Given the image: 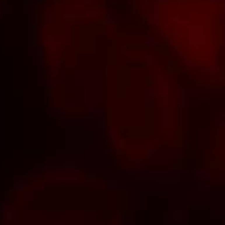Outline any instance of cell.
Returning a JSON list of instances; mask_svg holds the SVG:
<instances>
[{"label": "cell", "instance_id": "cell-26", "mask_svg": "<svg viewBox=\"0 0 225 225\" xmlns=\"http://www.w3.org/2000/svg\"><path fill=\"white\" fill-rule=\"evenodd\" d=\"M107 225H121V220H113V221H110Z\"/></svg>", "mask_w": 225, "mask_h": 225}, {"label": "cell", "instance_id": "cell-20", "mask_svg": "<svg viewBox=\"0 0 225 225\" xmlns=\"http://www.w3.org/2000/svg\"><path fill=\"white\" fill-rule=\"evenodd\" d=\"M106 127H107V119H106V116L102 119H100L98 121V128H102V130H106Z\"/></svg>", "mask_w": 225, "mask_h": 225}, {"label": "cell", "instance_id": "cell-28", "mask_svg": "<svg viewBox=\"0 0 225 225\" xmlns=\"http://www.w3.org/2000/svg\"><path fill=\"white\" fill-rule=\"evenodd\" d=\"M38 3H39V4H41V3H43V0H38Z\"/></svg>", "mask_w": 225, "mask_h": 225}, {"label": "cell", "instance_id": "cell-14", "mask_svg": "<svg viewBox=\"0 0 225 225\" xmlns=\"http://www.w3.org/2000/svg\"><path fill=\"white\" fill-rule=\"evenodd\" d=\"M23 200H34L35 199V193L32 190H23V196H22Z\"/></svg>", "mask_w": 225, "mask_h": 225}, {"label": "cell", "instance_id": "cell-25", "mask_svg": "<svg viewBox=\"0 0 225 225\" xmlns=\"http://www.w3.org/2000/svg\"><path fill=\"white\" fill-rule=\"evenodd\" d=\"M153 60H154V58H153L151 56L146 57V62H148V65H149V66H151V65H153Z\"/></svg>", "mask_w": 225, "mask_h": 225}, {"label": "cell", "instance_id": "cell-23", "mask_svg": "<svg viewBox=\"0 0 225 225\" xmlns=\"http://www.w3.org/2000/svg\"><path fill=\"white\" fill-rule=\"evenodd\" d=\"M43 49H44V48H43V46H38V56H39V58H40L41 60V56H43Z\"/></svg>", "mask_w": 225, "mask_h": 225}, {"label": "cell", "instance_id": "cell-11", "mask_svg": "<svg viewBox=\"0 0 225 225\" xmlns=\"http://www.w3.org/2000/svg\"><path fill=\"white\" fill-rule=\"evenodd\" d=\"M146 97H148V107H153L154 106V89L153 87H149L148 92H146Z\"/></svg>", "mask_w": 225, "mask_h": 225}, {"label": "cell", "instance_id": "cell-4", "mask_svg": "<svg viewBox=\"0 0 225 225\" xmlns=\"http://www.w3.org/2000/svg\"><path fill=\"white\" fill-rule=\"evenodd\" d=\"M161 123L163 128H170L172 125V109L170 106H163L161 113Z\"/></svg>", "mask_w": 225, "mask_h": 225}, {"label": "cell", "instance_id": "cell-7", "mask_svg": "<svg viewBox=\"0 0 225 225\" xmlns=\"http://www.w3.org/2000/svg\"><path fill=\"white\" fill-rule=\"evenodd\" d=\"M25 189V177L23 175L14 173L13 175V190H23Z\"/></svg>", "mask_w": 225, "mask_h": 225}, {"label": "cell", "instance_id": "cell-10", "mask_svg": "<svg viewBox=\"0 0 225 225\" xmlns=\"http://www.w3.org/2000/svg\"><path fill=\"white\" fill-rule=\"evenodd\" d=\"M97 107L98 106H96V105H93V104L86 105L84 109H83V113H84L87 116H88V115H95L96 111H97Z\"/></svg>", "mask_w": 225, "mask_h": 225}, {"label": "cell", "instance_id": "cell-17", "mask_svg": "<svg viewBox=\"0 0 225 225\" xmlns=\"http://www.w3.org/2000/svg\"><path fill=\"white\" fill-rule=\"evenodd\" d=\"M214 125L216 128H220V130H225V119H220V118H215V123Z\"/></svg>", "mask_w": 225, "mask_h": 225}, {"label": "cell", "instance_id": "cell-19", "mask_svg": "<svg viewBox=\"0 0 225 225\" xmlns=\"http://www.w3.org/2000/svg\"><path fill=\"white\" fill-rule=\"evenodd\" d=\"M123 151H124V149H123L122 144H118L116 146H114V148H113L114 155H122V154H123Z\"/></svg>", "mask_w": 225, "mask_h": 225}, {"label": "cell", "instance_id": "cell-22", "mask_svg": "<svg viewBox=\"0 0 225 225\" xmlns=\"http://www.w3.org/2000/svg\"><path fill=\"white\" fill-rule=\"evenodd\" d=\"M146 43H148L149 46H157V44H158V41H157V39H155V38H153V36H148V39H146Z\"/></svg>", "mask_w": 225, "mask_h": 225}, {"label": "cell", "instance_id": "cell-24", "mask_svg": "<svg viewBox=\"0 0 225 225\" xmlns=\"http://www.w3.org/2000/svg\"><path fill=\"white\" fill-rule=\"evenodd\" d=\"M167 130H168V133H167V136H168V139H172V136H173V131H172V127L167 128Z\"/></svg>", "mask_w": 225, "mask_h": 225}, {"label": "cell", "instance_id": "cell-5", "mask_svg": "<svg viewBox=\"0 0 225 225\" xmlns=\"http://www.w3.org/2000/svg\"><path fill=\"white\" fill-rule=\"evenodd\" d=\"M106 136H107V144L111 148H114V146H116L119 144V135H118V130L115 127L106 128Z\"/></svg>", "mask_w": 225, "mask_h": 225}, {"label": "cell", "instance_id": "cell-16", "mask_svg": "<svg viewBox=\"0 0 225 225\" xmlns=\"http://www.w3.org/2000/svg\"><path fill=\"white\" fill-rule=\"evenodd\" d=\"M105 113H106V109L102 107V106H100V107H97V111H96V114L93 116L97 119V121H100V119L105 118Z\"/></svg>", "mask_w": 225, "mask_h": 225}, {"label": "cell", "instance_id": "cell-2", "mask_svg": "<svg viewBox=\"0 0 225 225\" xmlns=\"http://www.w3.org/2000/svg\"><path fill=\"white\" fill-rule=\"evenodd\" d=\"M62 127L65 128H88L87 118H69L62 121Z\"/></svg>", "mask_w": 225, "mask_h": 225}, {"label": "cell", "instance_id": "cell-6", "mask_svg": "<svg viewBox=\"0 0 225 225\" xmlns=\"http://www.w3.org/2000/svg\"><path fill=\"white\" fill-rule=\"evenodd\" d=\"M106 144H107L106 130L98 128V130H97V135H96V146H97V149L104 150L105 148H106Z\"/></svg>", "mask_w": 225, "mask_h": 225}, {"label": "cell", "instance_id": "cell-12", "mask_svg": "<svg viewBox=\"0 0 225 225\" xmlns=\"http://www.w3.org/2000/svg\"><path fill=\"white\" fill-rule=\"evenodd\" d=\"M79 106H80V104L78 102V101H75V100H66L64 102V107L66 110H69V109H78Z\"/></svg>", "mask_w": 225, "mask_h": 225}, {"label": "cell", "instance_id": "cell-27", "mask_svg": "<svg viewBox=\"0 0 225 225\" xmlns=\"http://www.w3.org/2000/svg\"><path fill=\"white\" fill-rule=\"evenodd\" d=\"M53 225H66V223L65 221H62V220H60V221H56Z\"/></svg>", "mask_w": 225, "mask_h": 225}, {"label": "cell", "instance_id": "cell-1", "mask_svg": "<svg viewBox=\"0 0 225 225\" xmlns=\"http://www.w3.org/2000/svg\"><path fill=\"white\" fill-rule=\"evenodd\" d=\"M43 181L47 185H87V175L67 171L64 173H53L52 176H44Z\"/></svg>", "mask_w": 225, "mask_h": 225}, {"label": "cell", "instance_id": "cell-8", "mask_svg": "<svg viewBox=\"0 0 225 225\" xmlns=\"http://www.w3.org/2000/svg\"><path fill=\"white\" fill-rule=\"evenodd\" d=\"M66 114H67V110H66L64 106H53V107H50V115L57 116V118L62 119V121L66 118Z\"/></svg>", "mask_w": 225, "mask_h": 225}, {"label": "cell", "instance_id": "cell-9", "mask_svg": "<svg viewBox=\"0 0 225 225\" xmlns=\"http://www.w3.org/2000/svg\"><path fill=\"white\" fill-rule=\"evenodd\" d=\"M184 210H175V211L172 212V216H171V219H172L173 221H176L177 224H180L181 221H184V219H185V216H184Z\"/></svg>", "mask_w": 225, "mask_h": 225}, {"label": "cell", "instance_id": "cell-18", "mask_svg": "<svg viewBox=\"0 0 225 225\" xmlns=\"http://www.w3.org/2000/svg\"><path fill=\"white\" fill-rule=\"evenodd\" d=\"M168 211H162V225H170Z\"/></svg>", "mask_w": 225, "mask_h": 225}, {"label": "cell", "instance_id": "cell-3", "mask_svg": "<svg viewBox=\"0 0 225 225\" xmlns=\"http://www.w3.org/2000/svg\"><path fill=\"white\" fill-rule=\"evenodd\" d=\"M211 171L208 168H203V170H196L193 172V179L194 181L199 182H211Z\"/></svg>", "mask_w": 225, "mask_h": 225}, {"label": "cell", "instance_id": "cell-13", "mask_svg": "<svg viewBox=\"0 0 225 225\" xmlns=\"http://www.w3.org/2000/svg\"><path fill=\"white\" fill-rule=\"evenodd\" d=\"M101 16V11L98 8H89L86 12V17H93V18H97V17Z\"/></svg>", "mask_w": 225, "mask_h": 225}, {"label": "cell", "instance_id": "cell-15", "mask_svg": "<svg viewBox=\"0 0 225 225\" xmlns=\"http://www.w3.org/2000/svg\"><path fill=\"white\" fill-rule=\"evenodd\" d=\"M208 131L207 130H200V135H199V144H202L203 145H206L207 144V140H208Z\"/></svg>", "mask_w": 225, "mask_h": 225}, {"label": "cell", "instance_id": "cell-21", "mask_svg": "<svg viewBox=\"0 0 225 225\" xmlns=\"http://www.w3.org/2000/svg\"><path fill=\"white\" fill-rule=\"evenodd\" d=\"M104 151H105V157H106L107 159H110V158L113 157V154H114L111 146H109V148H105V149H104Z\"/></svg>", "mask_w": 225, "mask_h": 225}]
</instances>
